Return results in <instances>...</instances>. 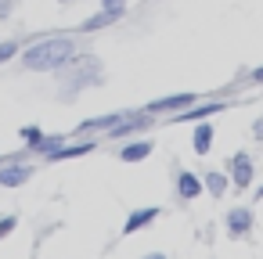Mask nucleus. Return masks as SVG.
<instances>
[{"instance_id":"f257e3e1","label":"nucleus","mask_w":263,"mask_h":259,"mask_svg":"<svg viewBox=\"0 0 263 259\" xmlns=\"http://www.w3.org/2000/svg\"><path fill=\"white\" fill-rule=\"evenodd\" d=\"M72 54H76V40H69V36H51V40H40V44L26 47L22 65H26L29 72H58V69H65V65L72 62Z\"/></svg>"},{"instance_id":"f03ea898","label":"nucleus","mask_w":263,"mask_h":259,"mask_svg":"<svg viewBox=\"0 0 263 259\" xmlns=\"http://www.w3.org/2000/svg\"><path fill=\"white\" fill-rule=\"evenodd\" d=\"M227 166H231V184H234L238 191H245V187L252 184V176H256V166H252V155H249V151H234Z\"/></svg>"},{"instance_id":"7ed1b4c3","label":"nucleus","mask_w":263,"mask_h":259,"mask_svg":"<svg viewBox=\"0 0 263 259\" xmlns=\"http://www.w3.org/2000/svg\"><path fill=\"white\" fill-rule=\"evenodd\" d=\"M195 101H198V97L184 90V94H170V97H155V101H148L144 112H148V115H159V112H173V115H177V112H184V108L195 105Z\"/></svg>"},{"instance_id":"20e7f679","label":"nucleus","mask_w":263,"mask_h":259,"mask_svg":"<svg viewBox=\"0 0 263 259\" xmlns=\"http://www.w3.org/2000/svg\"><path fill=\"white\" fill-rule=\"evenodd\" d=\"M252 223H256V216H252V209H245V205H234V209L223 216V227H227L231 237H245V234H252Z\"/></svg>"},{"instance_id":"39448f33","label":"nucleus","mask_w":263,"mask_h":259,"mask_svg":"<svg viewBox=\"0 0 263 259\" xmlns=\"http://www.w3.org/2000/svg\"><path fill=\"white\" fill-rule=\"evenodd\" d=\"M33 180V166L26 162H0V187H26Z\"/></svg>"},{"instance_id":"423d86ee","label":"nucleus","mask_w":263,"mask_h":259,"mask_svg":"<svg viewBox=\"0 0 263 259\" xmlns=\"http://www.w3.org/2000/svg\"><path fill=\"white\" fill-rule=\"evenodd\" d=\"M223 108H227L223 101H205V105L195 101V105H187L184 112H177L173 123H198V119H209V115H216V112H223Z\"/></svg>"},{"instance_id":"0eeeda50","label":"nucleus","mask_w":263,"mask_h":259,"mask_svg":"<svg viewBox=\"0 0 263 259\" xmlns=\"http://www.w3.org/2000/svg\"><path fill=\"white\" fill-rule=\"evenodd\" d=\"M155 220H159V205H144V209H134V212L126 216V223H123V237H130V234H137V230L152 227Z\"/></svg>"},{"instance_id":"6e6552de","label":"nucleus","mask_w":263,"mask_h":259,"mask_svg":"<svg viewBox=\"0 0 263 259\" xmlns=\"http://www.w3.org/2000/svg\"><path fill=\"white\" fill-rule=\"evenodd\" d=\"M94 148H98V144H94V141L87 137V141H76V144H58V148H54V151H47L44 158H47V162H65V158H80V155H90Z\"/></svg>"},{"instance_id":"1a4fd4ad","label":"nucleus","mask_w":263,"mask_h":259,"mask_svg":"<svg viewBox=\"0 0 263 259\" xmlns=\"http://www.w3.org/2000/svg\"><path fill=\"white\" fill-rule=\"evenodd\" d=\"M152 151H155V144H152L148 137H137V141H126V144L119 148V162L134 166V162H144Z\"/></svg>"},{"instance_id":"9d476101","label":"nucleus","mask_w":263,"mask_h":259,"mask_svg":"<svg viewBox=\"0 0 263 259\" xmlns=\"http://www.w3.org/2000/svg\"><path fill=\"white\" fill-rule=\"evenodd\" d=\"M202 191L205 187H202V176L198 173H191V169H180L177 173V194H180V202H195Z\"/></svg>"},{"instance_id":"9b49d317","label":"nucleus","mask_w":263,"mask_h":259,"mask_svg":"<svg viewBox=\"0 0 263 259\" xmlns=\"http://www.w3.org/2000/svg\"><path fill=\"white\" fill-rule=\"evenodd\" d=\"M213 123H205V119H198L195 123V133H191V151L195 155H209L213 151Z\"/></svg>"},{"instance_id":"f8f14e48","label":"nucleus","mask_w":263,"mask_h":259,"mask_svg":"<svg viewBox=\"0 0 263 259\" xmlns=\"http://www.w3.org/2000/svg\"><path fill=\"white\" fill-rule=\"evenodd\" d=\"M119 119H123L119 112H108V115H98V119H87V123H80V126H76V133H80V137H87V133H108V130H112Z\"/></svg>"},{"instance_id":"ddd939ff","label":"nucleus","mask_w":263,"mask_h":259,"mask_svg":"<svg viewBox=\"0 0 263 259\" xmlns=\"http://www.w3.org/2000/svg\"><path fill=\"white\" fill-rule=\"evenodd\" d=\"M148 126H152L148 112H144L141 119H126V115H123V119H119V123L108 130V137H112V141H123V137H130V133H137V130H148Z\"/></svg>"},{"instance_id":"4468645a","label":"nucleus","mask_w":263,"mask_h":259,"mask_svg":"<svg viewBox=\"0 0 263 259\" xmlns=\"http://www.w3.org/2000/svg\"><path fill=\"white\" fill-rule=\"evenodd\" d=\"M202 187H205L213 198H223V194H227V187H231V173L209 169V173H202Z\"/></svg>"},{"instance_id":"2eb2a0df","label":"nucleus","mask_w":263,"mask_h":259,"mask_svg":"<svg viewBox=\"0 0 263 259\" xmlns=\"http://www.w3.org/2000/svg\"><path fill=\"white\" fill-rule=\"evenodd\" d=\"M119 18H123V11H105V8H101V11H98L94 18H87V22L80 26V33H94V29H108V26H116Z\"/></svg>"},{"instance_id":"dca6fc26","label":"nucleus","mask_w":263,"mask_h":259,"mask_svg":"<svg viewBox=\"0 0 263 259\" xmlns=\"http://www.w3.org/2000/svg\"><path fill=\"white\" fill-rule=\"evenodd\" d=\"M18 133H22V141H26V144H29L33 151H36V148L44 144V130H36V126H22Z\"/></svg>"},{"instance_id":"f3484780","label":"nucleus","mask_w":263,"mask_h":259,"mask_svg":"<svg viewBox=\"0 0 263 259\" xmlns=\"http://www.w3.org/2000/svg\"><path fill=\"white\" fill-rule=\"evenodd\" d=\"M15 54H18V44H11V40H8V44H0V65L11 62Z\"/></svg>"},{"instance_id":"a211bd4d","label":"nucleus","mask_w":263,"mask_h":259,"mask_svg":"<svg viewBox=\"0 0 263 259\" xmlns=\"http://www.w3.org/2000/svg\"><path fill=\"white\" fill-rule=\"evenodd\" d=\"M15 227H18V216H4V220H0V237L15 234Z\"/></svg>"},{"instance_id":"6ab92c4d","label":"nucleus","mask_w":263,"mask_h":259,"mask_svg":"<svg viewBox=\"0 0 263 259\" xmlns=\"http://www.w3.org/2000/svg\"><path fill=\"white\" fill-rule=\"evenodd\" d=\"M101 8H105V11H123V15H126V0H101Z\"/></svg>"},{"instance_id":"aec40b11","label":"nucleus","mask_w":263,"mask_h":259,"mask_svg":"<svg viewBox=\"0 0 263 259\" xmlns=\"http://www.w3.org/2000/svg\"><path fill=\"white\" fill-rule=\"evenodd\" d=\"M249 76H252V79H256V83H263V65H259V69H252V72H249Z\"/></svg>"},{"instance_id":"412c9836","label":"nucleus","mask_w":263,"mask_h":259,"mask_svg":"<svg viewBox=\"0 0 263 259\" xmlns=\"http://www.w3.org/2000/svg\"><path fill=\"white\" fill-rule=\"evenodd\" d=\"M256 198H263V187H259V191H256Z\"/></svg>"},{"instance_id":"4be33fe9","label":"nucleus","mask_w":263,"mask_h":259,"mask_svg":"<svg viewBox=\"0 0 263 259\" xmlns=\"http://www.w3.org/2000/svg\"><path fill=\"white\" fill-rule=\"evenodd\" d=\"M58 4H69V0H58Z\"/></svg>"}]
</instances>
